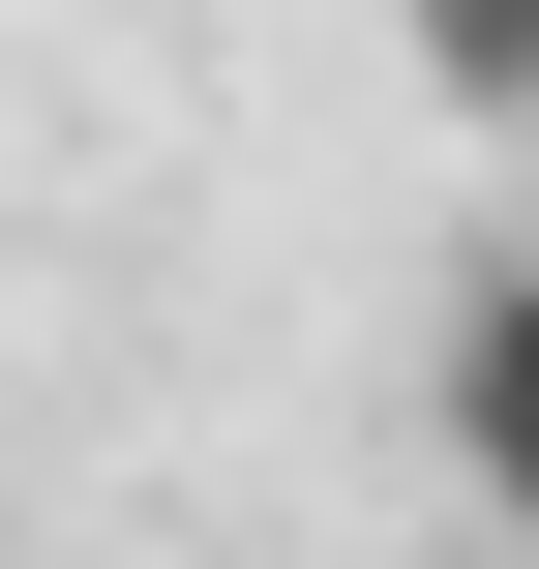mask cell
<instances>
[{
  "instance_id": "2",
  "label": "cell",
  "mask_w": 539,
  "mask_h": 569,
  "mask_svg": "<svg viewBox=\"0 0 539 569\" xmlns=\"http://www.w3.org/2000/svg\"><path fill=\"white\" fill-rule=\"evenodd\" d=\"M390 30H420V90H450L480 150H539V0H390Z\"/></svg>"
},
{
  "instance_id": "1",
  "label": "cell",
  "mask_w": 539,
  "mask_h": 569,
  "mask_svg": "<svg viewBox=\"0 0 539 569\" xmlns=\"http://www.w3.org/2000/svg\"><path fill=\"white\" fill-rule=\"evenodd\" d=\"M420 420H450V480H480V540L539 569V240L480 270V300H450V330H420Z\"/></svg>"
}]
</instances>
